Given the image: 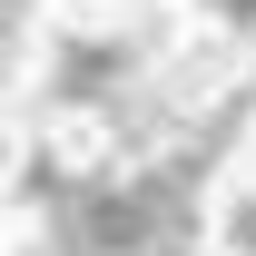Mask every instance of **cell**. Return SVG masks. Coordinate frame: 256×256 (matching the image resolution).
Segmentation results:
<instances>
[{
    "label": "cell",
    "mask_w": 256,
    "mask_h": 256,
    "mask_svg": "<svg viewBox=\"0 0 256 256\" xmlns=\"http://www.w3.org/2000/svg\"><path fill=\"white\" fill-rule=\"evenodd\" d=\"M138 69V40H69V60H60V79H50V98H108Z\"/></svg>",
    "instance_id": "7a4b0ae2"
},
{
    "label": "cell",
    "mask_w": 256,
    "mask_h": 256,
    "mask_svg": "<svg viewBox=\"0 0 256 256\" xmlns=\"http://www.w3.org/2000/svg\"><path fill=\"white\" fill-rule=\"evenodd\" d=\"M256 98L236 89L188 148H168L138 178H60V158H30V197H50V246L60 256H188L197 246V188L217 168L226 128H246Z\"/></svg>",
    "instance_id": "6da1fadb"
},
{
    "label": "cell",
    "mask_w": 256,
    "mask_h": 256,
    "mask_svg": "<svg viewBox=\"0 0 256 256\" xmlns=\"http://www.w3.org/2000/svg\"><path fill=\"white\" fill-rule=\"evenodd\" d=\"M217 20H236V30H256V0H207Z\"/></svg>",
    "instance_id": "3957f363"
}]
</instances>
